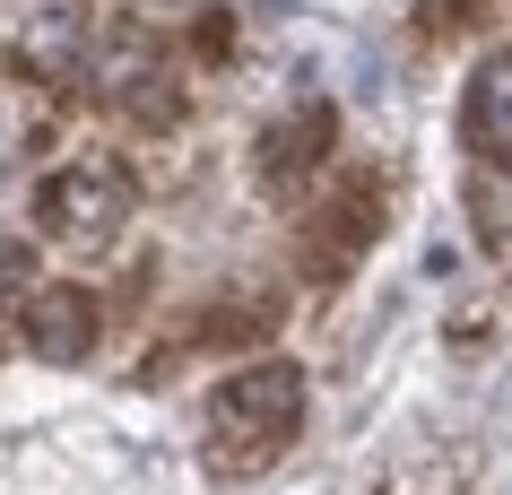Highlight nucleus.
<instances>
[{
	"mask_svg": "<svg viewBox=\"0 0 512 495\" xmlns=\"http://www.w3.org/2000/svg\"><path fill=\"white\" fill-rule=\"evenodd\" d=\"M27 348L44 365H87L96 357V296L87 287H35L27 296Z\"/></svg>",
	"mask_w": 512,
	"mask_h": 495,
	"instance_id": "nucleus-5",
	"label": "nucleus"
},
{
	"mask_svg": "<svg viewBox=\"0 0 512 495\" xmlns=\"http://www.w3.org/2000/svg\"><path fill=\"white\" fill-rule=\"evenodd\" d=\"M304 417V374L287 357H261L243 365L235 383H217L209 400V461L217 469H252V461H278L287 435Z\"/></svg>",
	"mask_w": 512,
	"mask_h": 495,
	"instance_id": "nucleus-1",
	"label": "nucleus"
},
{
	"mask_svg": "<svg viewBox=\"0 0 512 495\" xmlns=\"http://www.w3.org/2000/svg\"><path fill=\"white\" fill-rule=\"evenodd\" d=\"M35 218H44V235H61V244H113L122 235V218H131V174L105 157H79L61 165L53 183L35 192Z\"/></svg>",
	"mask_w": 512,
	"mask_h": 495,
	"instance_id": "nucleus-2",
	"label": "nucleus"
},
{
	"mask_svg": "<svg viewBox=\"0 0 512 495\" xmlns=\"http://www.w3.org/2000/svg\"><path fill=\"white\" fill-rule=\"evenodd\" d=\"M460 139H469V157L512 174V44L504 53H486L469 70V96H460Z\"/></svg>",
	"mask_w": 512,
	"mask_h": 495,
	"instance_id": "nucleus-3",
	"label": "nucleus"
},
{
	"mask_svg": "<svg viewBox=\"0 0 512 495\" xmlns=\"http://www.w3.org/2000/svg\"><path fill=\"white\" fill-rule=\"evenodd\" d=\"M330 139H339V113H330V105H296L287 122H270V131H261L252 165H261V183H270V192H296L304 174L330 157Z\"/></svg>",
	"mask_w": 512,
	"mask_h": 495,
	"instance_id": "nucleus-4",
	"label": "nucleus"
}]
</instances>
